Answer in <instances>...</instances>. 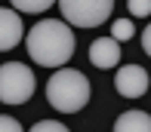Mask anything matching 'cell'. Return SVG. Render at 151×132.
Here are the masks:
<instances>
[{
  "label": "cell",
  "instance_id": "6",
  "mask_svg": "<svg viewBox=\"0 0 151 132\" xmlns=\"http://www.w3.org/2000/svg\"><path fill=\"white\" fill-rule=\"evenodd\" d=\"M22 34H25L22 12L19 9H3V6H0V52L19 46L22 43Z\"/></svg>",
  "mask_w": 151,
  "mask_h": 132
},
{
  "label": "cell",
  "instance_id": "12",
  "mask_svg": "<svg viewBox=\"0 0 151 132\" xmlns=\"http://www.w3.org/2000/svg\"><path fill=\"white\" fill-rule=\"evenodd\" d=\"M34 132H65V123H56V120H40V123H34Z\"/></svg>",
  "mask_w": 151,
  "mask_h": 132
},
{
  "label": "cell",
  "instance_id": "4",
  "mask_svg": "<svg viewBox=\"0 0 151 132\" xmlns=\"http://www.w3.org/2000/svg\"><path fill=\"white\" fill-rule=\"evenodd\" d=\"M62 19L74 28H96L108 22L114 12V0H56Z\"/></svg>",
  "mask_w": 151,
  "mask_h": 132
},
{
  "label": "cell",
  "instance_id": "3",
  "mask_svg": "<svg viewBox=\"0 0 151 132\" xmlns=\"http://www.w3.org/2000/svg\"><path fill=\"white\" fill-rule=\"evenodd\" d=\"M34 89H37V80L28 65L22 61L0 65V101L3 105H25L34 95Z\"/></svg>",
  "mask_w": 151,
  "mask_h": 132
},
{
  "label": "cell",
  "instance_id": "1",
  "mask_svg": "<svg viewBox=\"0 0 151 132\" xmlns=\"http://www.w3.org/2000/svg\"><path fill=\"white\" fill-rule=\"evenodd\" d=\"M28 55L40 68H62L74 55V34L68 22L40 19L28 31Z\"/></svg>",
  "mask_w": 151,
  "mask_h": 132
},
{
  "label": "cell",
  "instance_id": "11",
  "mask_svg": "<svg viewBox=\"0 0 151 132\" xmlns=\"http://www.w3.org/2000/svg\"><path fill=\"white\" fill-rule=\"evenodd\" d=\"M127 6H129V12H133L136 19L151 16V0H127Z\"/></svg>",
  "mask_w": 151,
  "mask_h": 132
},
{
  "label": "cell",
  "instance_id": "8",
  "mask_svg": "<svg viewBox=\"0 0 151 132\" xmlns=\"http://www.w3.org/2000/svg\"><path fill=\"white\" fill-rule=\"evenodd\" d=\"M114 129L117 132H151V114L145 111H127L114 120Z\"/></svg>",
  "mask_w": 151,
  "mask_h": 132
},
{
  "label": "cell",
  "instance_id": "10",
  "mask_svg": "<svg viewBox=\"0 0 151 132\" xmlns=\"http://www.w3.org/2000/svg\"><path fill=\"white\" fill-rule=\"evenodd\" d=\"M133 34H136V28H133L129 19H114V22H111V37H114V40H120V43H123V40H129Z\"/></svg>",
  "mask_w": 151,
  "mask_h": 132
},
{
  "label": "cell",
  "instance_id": "5",
  "mask_svg": "<svg viewBox=\"0 0 151 132\" xmlns=\"http://www.w3.org/2000/svg\"><path fill=\"white\" fill-rule=\"evenodd\" d=\"M114 89L123 98H142L148 92V71L142 65H123L114 74Z\"/></svg>",
  "mask_w": 151,
  "mask_h": 132
},
{
  "label": "cell",
  "instance_id": "7",
  "mask_svg": "<svg viewBox=\"0 0 151 132\" xmlns=\"http://www.w3.org/2000/svg\"><path fill=\"white\" fill-rule=\"evenodd\" d=\"M90 61L96 68H102V71L117 68V61H120V40H114V37L93 40V43H90Z\"/></svg>",
  "mask_w": 151,
  "mask_h": 132
},
{
  "label": "cell",
  "instance_id": "9",
  "mask_svg": "<svg viewBox=\"0 0 151 132\" xmlns=\"http://www.w3.org/2000/svg\"><path fill=\"white\" fill-rule=\"evenodd\" d=\"M12 3V9H19V12H43V9H50L56 0H9Z\"/></svg>",
  "mask_w": 151,
  "mask_h": 132
},
{
  "label": "cell",
  "instance_id": "13",
  "mask_svg": "<svg viewBox=\"0 0 151 132\" xmlns=\"http://www.w3.org/2000/svg\"><path fill=\"white\" fill-rule=\"evenodd\" d=\"M0 129H6V132H22V123H19L16 117H3V114H0Z\"/></svg>",
  "mask_w": 151,
  "mask_h": 132
},
{
  "label": "cell",
  "instance_id": "2",
  "mask_svg": "<svg viewBox=\"0 0 151 132\" xmlns=\"http://www.w3.org/2000/svg\"><path fill=\"white\" fill-rule=\"evenodd\" d=\"M93 89H90V80L83 77L80 71L74 68H56V74L46 83V101L59 111V114H77V111L86 108Z\"/></svg>",
  "mask_w": 151,
  "mask_h": 132
},
{
  "label": "cell",
  "instance_id": "14",
  "mask_svg": "<svg viewBox=\"0 0 151 132\" xmlns=\"http://www.w3.org/2000/svg\"><path fill=\"white\" fill-rule=\"evenodd\" d=\"M142 49H145V52L151 55V25L145 28V31H142Z\"/></svg>",
  "mask_w": 151,
  "mask_h": 132
}]
</instances>
